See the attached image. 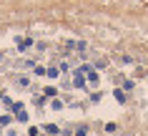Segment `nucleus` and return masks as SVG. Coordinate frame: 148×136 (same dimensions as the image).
<instances>
[{
  "label": "nucleus",
  "mask_w": 148,
  "mask_h": 136,
  "mask_svg": "<svg viewBox=\"0 0 148 136\" xmlns=\"http://www.w3.org/2000/svg\"><path fill=\"white\" fill-rule=\"evenodd\" d=\"M45 76H48V78H58L60 73H58V68H48V71H45Z\"/></svg>",
  "instance_id": "f257e3e1"
},
{
  "label": "nucleus",
  "mask_w": 148,
  "mask_h": 136,
  "mask_svg": "<svg viewBox=\"0 0 148 136\" xmlns=\"http://www.w3.org/2000/svg\"><path fill=\"white\" fill-rule=\"evenodd\" d=\"M45 131H48L50 136H55V134H58V126H53V124H50V126H45Z\"/></svg>",
  "instance_id": "f03ea898"
},
{
  "label": "nucleus",
  "mask_w": 148,
  "mask_h": 136,
  "mask_svg": "<svg viewBox=\"0 0 148 136\" xmlns=\"http://www.w3.org/2000/svg\"><path fill=\"white\" fill-rule=\"evenodd\" d=\"M43 93H45V96H48V98H53V96H55V93H58V91H55V88H45V91H43Z\"/></svg>",
  "instance_id": "7ed1b4c3"
},
{
  "label": "nucleus",
  "mask_w": 148,
  "mask_h": 136,
  "mask_svg": "<svg viewBox=\"0 0 148 136\" xmlns=\"http://www.w3.org/2000/svg\"><path fill=\"white\" fill-rule=\"evenodd\" d=\"M0 58H3V53H0Z\"/></svg>",
  "instance_id": "20e7f679"
}]
</instances>
